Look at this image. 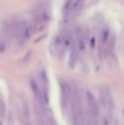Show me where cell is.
<instances>
[{"label": "cell", "instance_id": "cell-1", "mask_svg": "<svg viewBox=\"0 0 124 125\" xmlns=\"http://www.w3.org/2000/svg\"><path fill=\"white\" fill-rule=\"evenodd\" d=\"M60 103H61L62 111L64 112H67L70 107V100L72 93L71 86L66 81H62L60 83Z\"/></svg>", "mask_w": 124, "mask_h": 125}, {"label": "cell", "instance_id": "cell-2", "mask_svg": "<svg viewBox=\"0 0 124 125\" xmlns=\"http://www.w3.org/2000/svg\"><path fill=\"white\" fill-rule=\"evenodd\" d=\"M111 30L108 25L102 26L99 33V43L100 45L104 48L106 55L111 54Z\"/></svg>", "mask_w": 124, "mask_h": 125}, {"label": "cell", "instance_id": "cell-3", "mask_svg": "<svg viewBox=\"0 0 124 125\" xmlns=\"http://www.w3.org/2000/svg\"><path fill=\"white\" fill-rule=\"evenodd\" d=\"M50 20H51L50 12L47 9L43 8L37 14L36 19H35V26L38 28V30L43 31L47 27L48 24L49 23Z\"/></svg>", "mask_w": 124, "mask_h": 125}, {"label": "cell", "instance_id": "cell-4", "mask_svg": "<svg viewBox=\"0 0 124 125\" xmlns=\"http://www.w3.org/2000/svg\"><path fill=\"white\" fill-rule=\"evenodd\" d=\"M63 33L56 34L52 39L49 45V51L54 56H61L65 54L63 51Z\"/></svg>", "mask_w": 124, "mask_h": 125}, {"label": "cell", "instance_id": "cell-5", "mask_svg": "<svg viewBox=\"0 0 124 125\" xmlns=\"http://www.w3.org/2000/svg\"><path fill=\"white\" fill-rule=\"evenodd\" d=\"M33 29H34L33 25L28 22H24L20 25L18 29V33H17L20 44H24L31 38L33 32Z\"/></svg>", "mask_w": 124, "mask_h": 125}, {"label": "cell", "instance_id": "cell-6", "mask_svg": "<svg viewBox=\"0 0 124 125\" xmlns=\"http://www.w3.org/2000/svg\"><path fill=\"white\" fill-rule=\"evenodd\" d=\"M19 112L24 122H28V119L30 117L28 100L27 99V96L22 94L19 95Z\"/></svg>", "mask_w": 124, "mask_h": 125}, {"label": "cell", "instance_id": "cell-7", "mask_svg": "<svg viewBox=\"0 0 124 125\" xmlns=\"http://www.w3.org/2000/svg\"><path fill=\"white\" fill-rule=\"evenodd\" d=\"M102 98L104 105L109 111L112 110L113 108V98L111 92L109 89L104 88L102 90Z\"/></svg>", "mask_w": 124, "mask_h": 125}, {"label": "cell", "instance_id": "cell-8", "mask_svg": "<svg viewBox=\"0 0 124 125\" xmlns=\"http://www.w3.org/2000/svg\"><path fill=\"white\" fill-rule=\"evenodd\" d=\"M83 5H84V0H73L71 17L75 18L76 16H78L83 10Z\"/></svg>", "mask_w": 124, "mask_h": 125}, {"label": "cell", "instance_id": "cell-9", "mask_svg": "<svg viewBox=\"0 0 124 125\" xmlns=\"http://www.w3.org/2000/svg\"><path fill=\"white\" fill-rule=\"evenodd\" d=\"M73 0H65L62 6V18L64 21H67L69 17H71V8H72Z\"/></svg>", "mask_w": 124, "mask_h": 125}, {"label": "cell", "instance_id": "cell-10", "mask_svg": "<svg viewBox=\"0 0 124 125\" xmlns=\"http://www.w3.org/2000/svg\"><path fill=\"white\" fill-rule=\"evenodd\" d=\"M5 112H6V107H5L4 100L3 99V96L0 94V117H4Z\"/></svg>", "mask_w": 124, "mask_h": 125}, {"label": "cell", "instance_id": "cell-11", "mask_svg": "<svg viewBox=\"0 0 124 125\" xmlns=\"http://www.w3.org/2000/svg\"><path fill=\"white\" fill-rule=\"evenodd\" d=\"M89 46L92 50H94L96 47V38L94 35H91L89 38Z\"/></svg>", "mask_w": 124, "mask_h": 125}, {"label": "cell", "instance_id": "cell-12", "mask_svg": "<svg viewBox=\"0 0 124 125\" xmlns=\"http://www.w3.org/2000/svg\"><path fill=\"white\" fill-rule=\"evenodd\" d=\"M99 0H91V2H90V4H91V6H94V5H96L98 3H99Z\"/></svg>", "mask_w": 124, "mask_h": 125}, {"label": "cell", "instance_id": "cell-13", "mask_svg": "<svg viewBox=\"0 0 124 125\" xmlns=\"http://www.w3.org/2000/svg\"><path fill=\"white\" fill-rule=\"evenodd\" d=\"M24 125H31V124H29L28 122H25V124H24Z\"/></svg>", "mask_w": 124, "mask_h": 125}]
</instances>
